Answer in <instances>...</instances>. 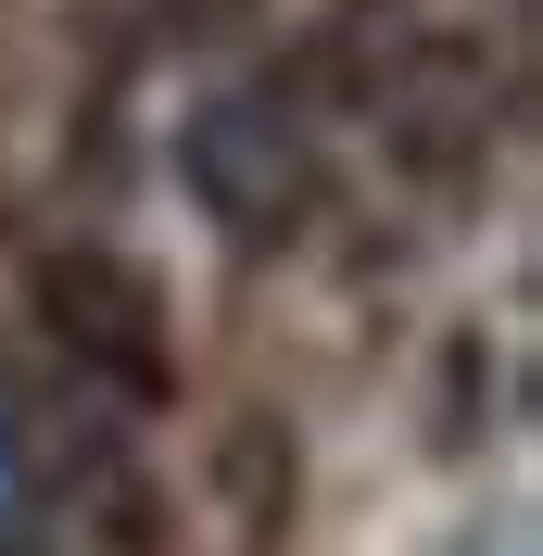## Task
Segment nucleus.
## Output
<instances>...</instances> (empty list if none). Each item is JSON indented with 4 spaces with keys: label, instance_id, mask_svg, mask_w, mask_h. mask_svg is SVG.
Returning a JSON list of instances; mask_svg holds the SVG:
<instances>
[{
    "label": "nucleus",
    "instance_id": "obj_4",
    "mask_svg": "<svg viewBox=\"0 0 543 556\" xmlns=\"http://www.w3.org/2000/svg\"><path fill=\"white\" fill-rule=\"evenodd\" d=\"M0 556H51V544H38V531H26V519H0Z\"/></svg>",
    "mask_w": 543,
    "mask_h": 556
},
{
    "label": "nucleus",
    "instance_id": "obj_3",
    "mask_svg": "<svg viewBox=\"0 0 543 556\" xmlns=\"http://www.w3.org/2000/svg\"><path fill=\"white\" fill-rule=\"evenodd\" d=\"M266 0H165V38H228V26H253Z\"/></svg>",
    "mask_w": 543,
    "mask_h": 556
},
{
    "label": "nucleus",
    "instance_id": "obj_2",
    "mask_svg": "<svg viewBox=\"0 0 543 556\" xmlns=\"http://www.w3.org/2000/svg\"><path fill=\"white\" fill-rule=\"evenodd\" d=\"M26 316H38V342L64 354L76 380L127 392V405H165V392H177L165 291H152V266H127V253H102V241L38 253V266H26Z\"/></svg>",
    "mask_w": 543,
    "mask_h": 556
},
{
    "label": "nucleus",
    "instance_id": "obj_1",
    "mask_svg": "<svg viewBox=\"0 0 543 556\" xmlns=\"http://www.w3.org/2000/svg\"><path fill=\"white\" fill-rule=\"evenodd\" d=\"M177 177H190V203L228 241H291L329 203V165H316V127H304L291 89H215V102H190Z\"/></svg>",
    "mask_w": 543,
    "mask_h": 556
}]
</instances>
